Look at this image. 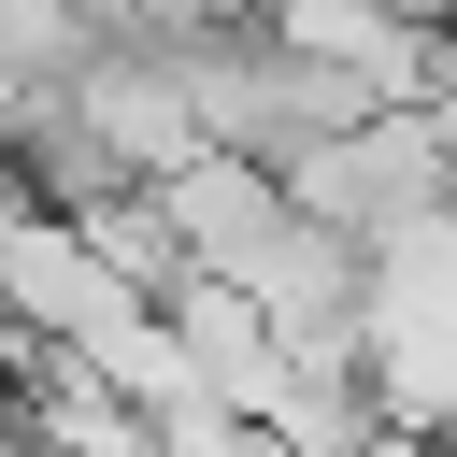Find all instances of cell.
Wrapping results in <instances>:
<instances>
[{"label":"cell","mask_w":457,"mask_h":457,"mask_svg":"<svg viewBox=\"0 0 457 457\" xmlns=\"http://www.w3.org/2000/svg\"><path fill=\"white\" fill-rule=\"evenodd\" d=\"M443 343H457V214H400L357 243V286H343V357H357V400H371V443H443Z\"/></svg>","instance_id":"1"},{"label":"cell","mask_w":457,"mask_h":457,"mask_svg":"<svg viewBox=\"0 0 457 457\" xmlns=\"http://www.w3.org/2000/svg\"><path fill=\"white\" fill-rule=\"evenodd\" d=\"M400 14H443V0H400Z\"/></svg>","instance_id":"5"},{"label":"cell","mask_w":457,"mask_h":457,"mask_svg":"<svg viewBox=\"0 0 457 457\" xmlns=\"http://www.w3.org/2000/svg\"><path fill=\"white\" fill-rule=\"evenodd\" d=\"M143 314H157V286L114 271V243L86 214H57V200H14L0 214V328H29L57 357H114Z\"/></svg>","instance_id":"2"},{"label":"cell","mask_w":457,"mask_h":457,"mask_svg":"<svg viewBox=\"0 0 457 457\" xmlns=\"http://www.w3.org/2000/svg\"><path fill=\"white\" fill-rule=\"evenodd\" d=\"M243 29L300 71H328L343 100H443V14L400 0H243Z\"/></svg>","instance_id":"3"},{"label":"cell","mask_w":457,"mask_h":457,"mask_svg":"<svg viewBox=\"0 0 457 457\" xmlns=\"http://www.w3.org/2000/svg\"><path fill=\"white\" fill-rule=\"evenodd\" d=\"M100 29H86V0H0V71L14 86H43V71H71Z\"/></svg>","instance_id":"4"}]
</instances>
